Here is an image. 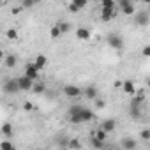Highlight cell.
I'll return each mask as SVG.
<instances>
[{
	"instance_id": "d4e9b609",
	"label": "cell",
	"mask_w": 150,
	"mask_h": 150,
	"mask_svg": "<svg viewBox=\"0 0 150 150\" xmlns=\"http://www.w3.org/2000/svg\"><path fill=\"white\" fill-rule=\"evenodd\" d=\"M101 7L103 9H115V2H113V0H103Z\"/></svg>"
},
{
	"instance_id": "4fadbf2b",
	"label": "cell",
	"mask_w": 150,
	"mask_h": 150,
	"mask_svg": "<svg viewBox=\"0 0 150 150\" xmlns=\"http://www.w3.org/2000/svg\"><path fill=\"white\" fill-rule=\"evenodd\" d=\"M4 64H6V67L13 69V67H16V64H18V57L13 55V53H9V55L4 57Z\"/></svg>"
},
{
	"instance_id": "8fae6325",
	"label": "cell",
	"mask_w": 150,
	"mask_h": 150,
	"mask_svg": "<svg viewBox=\"0 0 150 150\" xmlns=\"http://www.w3.org/2000/svg\"><path fill=\"white\" fill-rule=\"evenodd\" d=\"M80 118H81V122L85 124V122H90L92 118H94V111L90 110V108H81V111H80Z\"/></svg>"
},
{
	"instance_id": "d590c367",
	"label": "cell",
	"mask_w": 150,
	"mask_h": 150,
	"mask_svg": "<svg viewBox=\"0 0 150 150\" xmlns=\"http://www.w3.org/2000/svg\"><path fill=\"white\" fill-rule=\"evenodd\" d=\"M4 57H6V53H4L2 50H0V60H4Z\"/></svg>"
},
{
	"instance_id": "cb8c5ba5",
	"label": "cell",
	"mask_w": 150,
	"mask_h": 150,
	"mask_svg": "<svg viewBox=\"0 0 150 150\" xmlns=\"http://www.w3.org/2000/svg\"><path fill=\"white\" fill-rule=\"evenodd\" d=\"M92 146L94 148H97V150H104L106 148V143H103V141H99V139H96V138H92Z\"/></svg>"
},
{
	"instance_id": "836d02e7",
	"label": "cell",
	"mask_w": 150,
	"mask_h": 150,
	"mask_svg": "<svg viewBox=\"0 0 150 150\" xmlns=\"http://www.w3.org/2000/svg\"><path fill=\"white\" fill-rule=\"evenodd\" d=\"M96 106L101 110V108H104V106H106V103H104V101H101V99H96Z\"/></svg>"
},
{
	"instance_id": "9c48e42d",
	"label": "cell",
	"mask_w": 150,
	"mask_h": 150,
	"mask_svg": "<svg viewBox=\"0 0 150 150\" xmlns=\"http://www.w3.org/2000/svg\"><path fill=\"white\" fill-rule=\"evenodd\" d=\"M99 129H103L106 134H108V132H113V131L117 129V120H113V118H106V120L101 124Z\"/></svg>"
},
{
	"instance_id": "4dcf8cb0",
	"label": "cell",
	"mask_w": 150,
	"mask_h": 150,
	"mask_svg": "<svg viewBox=\"0 0 150 150\" xmlns=\"http://www.w3.org/2000/svg\"><path fill=\"white\" fill-rule=\"evenodd\" d=\"M23 110H25V111H32V110H34V104L27 101V103H23Z\"/></svg>"
},
{
	"instance_id": "83f0119b",
	"label": "cell",
	"mask_w": 150,
	"mask_h": 150,
	"mask_svg": "<svg viewBox=\"0 0 150 150\" xmlns=\"http://www.w3.org/2000/svg\"><path fill=\"white\" fill-rule=\"evenodd\" d=\"M131 117H132V118H139V117H141L139 108H131Z\"/></svg>"
},
{
	"instance_id": "3957f363",
	"label": "cell",
	"mask_w": 150,
	"mask_h": 150,
	"mask_svg": "<svg viewBox=\"0 0 150 150\" xmlns=\"http://www.w3.org/2000/svg\"><path fill=\"white\" fill-rule=\"evenodd\" d=\"M64 94H65L67 97H71V99H76V97H80V96L83 94V90H81L78 85H65V87H64Z\"/></svg>"
},
{
	"instance_id": "5b68a950",
	"label": "cell",
	"mask_w": 150,
	"mask_h": 150,
	"mask_svg": "<svg viewBox=\"0 0 150 150\" xmlns=\"http://www.w3.org/2000/svg\"><path fill=\"white\" fill-rule=\"evenodd\" d=\"M134 21H136V25H139V27H146V25L150 23V14H148L146 11L136 13V18H134Z\"/></svg>"
},
{
	"instance_id": "ac0fdd59",
	"label": "cell",
	"mask_w": 150,
	"mask_h": 150,
	"mask_svg": "<svg viewBox=\"0 0 150 150\" xmlns=\"http://www.w3.org/2000/svg\"><path fill=\"white\" fill-rule=\"evenodd\" d=\"M67 146L71 150H81V141L78 138H71V139H67Z\"/></svg>"
},
{
	"instance_id": "d6a6232c",
	"label": "cell",
	"mask_w": 150,
	"mask_h": 150,
	"mask_svg": "<svg viewBox=\"0 0 150 150\" xmlns=\"http://www.w3.org/2000/svg\"><path fill=\"white\" fill-rule=\"evenodd\" d=\"M34 6H35V2H32V0H25L21 4V7H34Z\"/></svg>"
},
{
	"instance_id": "2e32d148",
	"label": "cell",
	"mask_w": 150,
	"mask_h": 150,
	"mask_svg": "<svg viewBox=\"0 0 150 150\" xmlns=\"http://www.w3.org/2000/svg\"><path fill=\"white\" fill-rule=\"evenodd\" d=\"M32 92H34L35 96H41V94H44V92H46V85H44L42 81H35V83H34V87H32Z\"/></svg>"
},
{
	"instance_id": "603a6c76",
	"label": "cell",
	"mask_w": 150,
	"mask_h": 150,
	"mask_svg": "<svg viewBox=\"0 0 150 150\" xmlns=\"http://www.w3.org/2000/svg\"><path fill=\"white\" fill-rule=\"evenodd\" d=\"M6 37L11 39V41H16V39L20 37V34H18L16 28H7V30H6Z\"/></svg>"
},
{
	"instance_id": "277c9868",
	"label": "cell",
	"mask_w": 150,
	"mask_h": 150,
	"mask_svg": "<svg viewBox=\"0 0 150 150\" xmlns=\"http://www.w3.org/2000/svg\"><path fill=\"white\" fill-rule=\"evenodd\" d=\"M120 87H122L124 94H127V96H131V97H134V96H136V85H134V81L125 80V81H122V83H120Z\"/></svg>"
},
{
	"instance_id": "7c38bea8",
	"label": "cell",
	"mask_w": 150,
	"mask_h": 150,
	"mask_svg": "<svg viewBox=\"0 0 150 150\" xmlns=\"http://www.w3.org/2000/svg\"><path fill=\"white\" fill-rule=\"evenodd\" d=\"M76 37H78L80 41H88V39H90V30H88L87 27H80V28L76 30Z\"/></svg>"
},
{
	"instance_id": "8d00e7d4",
	"label": "cell",
	"mask_w": 150,
	"mask_h": 150,
	"mask_svg": "<svg viewBox=\"0 0 150 150\" xmlns=\"http://www.w3.org/2000/svg\"><path fill=\"white\" fill-rule=\"evenodd\" d=\"M104 150H113V148H110V146H108V148H104Z\"/></svg>"
},
{
	"instance_id": "5bb4252c",
	"label": "cell",
	"mask_w": 150,
	"mask_h": 150,
	"mask_svg": "<svg viewBox=\"0 0 150 150\" xmlns=\"http://www.w3.org/2000/svg\"><path fill=\"white\" fill-rule=\"evenodd\" d=\"M32 64L37 67V71H41V69H44V67H46L48 58H46V55H37V57H35V60H34Z\"/></svg>"
},
{
	"instance_id": "7402d4cb",
	"label": "cell",
	"mask_w": 150,
	"mask_h": 150,
	"mask_svg": "<svg viewBox=\"0 0 150 150\" xmlns=\"http://www.w3.org/2000/svg\"><path fill=\"white\" fill-rule=\"evenodd\" d=\"M0 150H16V146L13 145L11 139H4V141H0Z\"/></svg>"
},
{
	"instance_id": "f546056e",
	"label": "cell",
	"mask_w": 150,
	"mask_h": 150,
	"mask_svg": "<svg viewBox=\"0 0 150 150\" xmlns=\"http://www.w3.org/2000/svg\"><path fill=\"white\" fill-rule=\"evenodd\" d=\"M72 4L76 6L78 9H83V7L87 6V2H85V0H72Z\"/></svg>"
},
{
	"instance_id": "6da1fadb",
	"label": "cell",
	"mask_w": 150,
	"mask_h": 150,
	"mask_svg": "<svg viewBox=\"0 0 150 150\" xmlns=\"http://www.w3.org/2000/svg\"><path fill=\"white\" fill-rule=\"evenodd\" d=\"M106 42H108V46H111V48H115V50H122V48H124V39H122V35H118V34H110V35L106 37Z\"/></svg>"
},
{
	"instance_id": "1f68e13d",
	"label": "cell",
	"mask_w": 150,
	"mask_h": 150,
	"mask_svg": "<svg viewBox=\"0 0 150 150\" xmlns=\"http://www.w3.org/2000/svg\"><path fill=\"white\" fill-rule=\"evenodd\" d=\"M67 9H69V11H71V13H78V11H80V9H78V7H76V6H74V4H72V2H69V4H67Z\"/></svg>"
},
{
	"instance_id": "ffe728a7",
	"label": "cell",
	"mask_w": 150,
	"mask_h": 150,
	"mask_svg": "<svg viewBox=\"0 0 150 150\" xmlns=\"http://www.w3.org/2000/svg\"><path fill=\"white\" fill-rule=\"evenodd\" d=\"M0 131H2V134H4L7 139H11V138H13V125H11L9 122H6V124L2 125V129H0Z\"/></svg>"
},
{
	"instance_id": "52a82bcc",
	"label": "cell",
	"mask_w": 150,
	"mask_h": 150,
	"mask_svg": "<svg viewBox=\"0 0 150 150\" xmlns=\"http://www.w3.org/2000/svg\"><path fill=\"white\" fill-rule=\"evenodd\" d=\"M4 92H6V94H18V92H20L18 81H16V80H7V81L4 83Z\"/></svg>"
},
{
	"instance_id": "ba28073f",
	"label": "cell",
	"mask_w": 150,
	"mask_h": 150,
	"mask_svg": "<svg viewBox=\"0 0 150 150\" xmlns=\"http://www.w3.org/2000/svg\"><path fill=\"white\" fill-rule=\"evenodd\" d=\"M120 11H122V14H134L136 7H134L132 2H129V0H120Z\"/></svg>"
},
{
	"instance_id": "30bf717a",
	"label": "cell",
	"mask_w": 150,
	"mask_h": 150,
	"mask_svg": "<svg viewBox=\"0 0 150 150\" xmlns=\"http://www.w3.org/2000/svg\"><path fill=\"white\" fill-rule=\"evenodd\" d=\"M117 16V9H101V20L103 21H111Z\"/></svg>"
},
{
	"instance_id": "7a4b0ae2",
	"label": "cell",
	"mask_w": 150,
	"mask_h": 150,
	"mask_svg": "<svg viewBox=\"0 0 150 150\" xmlns=\"http://www.w3.org/2000/svg\"><path fill=\"white\" fill-rule=\"evenodd\" d=\"M23 76H27V78H28V80H32V81H39V71H37V67H35L32 62H30V64H27Z\"/></svg>"
},
{
	"instance_id": "e0dca14e",
	"label": "cell",
	"mask_w": 150,
	"mask_h": 150,
	"mask_svg": "<svg viewBox=\"0 0 150 150\" xmlns=\"http://www.w3.org/2000/svg\"><path fill=\"white\" fill-rule=\"evenodd\" d=\"M143 101H145V96L136 92V96H134V97H132V101H131V108H139V106L143 104Z\"/></svg>"
},
{
	"instance_id": "d6986e66",
	"label": "cell",
	"mask_w": 150,
	"mask_h": 150,
	"mask_svg": "<svg viewBox=\"0 0 150 150\" xmlns=\"http://www.w3.org/2000/svg\"><path fill=\"white\" fill-rule=\"evenodd\" d=\"M85 96H87L88 99L96 101V99H97V88H96L94 85H88V87L85 88Z\"/></svg>"
},
{
	"instance_id": "f1b7e54d",
	"label": "cell",
	"mask_w": 150,
	"mask_h": 150,
	"mask_svg": "<svg viewBox=\"0 0 150 150\" xmlns=\"http://www.w3.org/2000/svg\"><path fill=\"white\" fill-rule=\"evenodd\" d=\"M139 136H141V139H143V141H148V139H150V131H148V129H143Z\"/></svg>"
},
{
	"instance_id": "484cf974",
	"label": "cell",
	"mask_w": 150,
	"mask_h": 150,
	"mask_svg": "<svg viewBox=\"0 0 150 150\" xmlns=\"http://www.w3.org/2000/svg\"><path fill=\"white\" fill-rule=\"evenodd\" d=\"M57 27H58V30H60V34H65V32H69V28H71V25H69L67 21H62V23H58Z\"/></svg>"
},
{
	"instance_id": "9a60e30c",
	"label": "cell",
	"mask_w": 150,
	"mask_h": 150,
	"mask_svg": "<svg viewBox=\"0 0 150 150\" xmlns=\"http://www.w3.org/2000/svg\"><path fill=\"white\" fill-rule=\"evenodd\" d=\"M122 146H124L125 150H136L138 143H136L134 138H124V139H122Z\"/></svg>"
},
{
	"instance_id": "4316f807",
	"label": "cell",
	"mask_w": 150,
	"mask_h": 150,
	"mask_svg": "<svg viewBox=\"0 0 150 150\" xmlns=\"http://www.w3.org/2000/svg\"><path fill=\"white\" fill-rule=\"evenodd\" d=\"M50 35H51V39H58L62 34H60V30H58V27L55 25V27H51V30H50Z\"/></svg>"
},
{
	"instance_id": "44dd1931",
	"label": "cell",
	"mask_w": 150,
	"mask_h": 150,
	"mask_svg": "<svg viewBox=\"0 0 150 150\" xmlns=\"http://www.w3.org/2000/svg\"><path fill=\"white\" fill-rule=\"evenodd\" d=\"M92 138H96V139H99V141H103V143H106V139H108V134L103 131V129H97V131H94V134H92Z\"/></svg>"
},
{
	"instance_id": "e575fe53",
	"label": "cell",
	"mask_w": 150,
	"mask_h": 150,
	"mask_svg": "<svg viewBox=\"0 0 150 150\" xmlns=\"http://www.w3.org/2000/svg\"><path fill=\"white\" fill-rule=\"evenodd\" d=\"M148 55H150V46L146 44V46L143 48V57H148Z\"/></svg>"
},
{
	"instance_id": "8992f818",
	"label": "cell",
	"mask_w": 150,
	"mask_h": 150,
	"mask_svg": "<svg viewBox=\"0 0 150 150\" xmlns=\"http://www.w3.org/2000/svg\"><path fill=\"white\" fill-rule=\"evenodd\" d=\"M16 81H18V87H20V90H25V92H27V90H32V87H34V83H35V81L28 80L27 76H20Z\"/></svg>"
}]
</instances>
